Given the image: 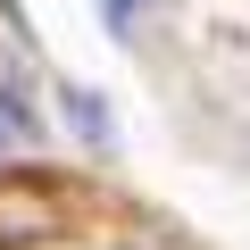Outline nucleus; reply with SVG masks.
<instances>
[{
	"label": "nucleus",
	"mask_w": 250,
	"mask_h": 250,
	"mask_svg": "<svg viewBox=\"0 0 250 250\" xmlns=\"http://www.w3.org/2000/svg\"><path fill=\"white\" fill-rule=\"evenodd\" d=\"M50 233H67L59 192H42V184L9 175V184H0V242H50Z\"/></svg>",
	"instance_id": "nucleus-1"
},
{
	"label": "nucleus",
	"mask_w": 250,
	"mask_h": 250,
	"mask_svg": "<svg viewBox=\"0 0 250 250\" xmlns=\"http://www.w3.org/2000/svg\"><path fill=\"white\" fill-rule=\"evenodd\" d=\"M100 9H108V34H125V25H134V9H150V0H100Z\"/></svg>",
	"instance_id": "nucleus-2"
}]
</instances>
